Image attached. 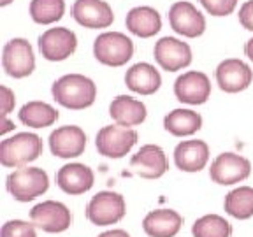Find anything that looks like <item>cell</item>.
<instances>
[{
    "instance_id": "18",
    "label": "cell",
    "mask_w": 253,
    "mask_h": 237,
    "mask_svg": "<svg viewBox=\"0 0 253 237\" xmlns=\"http://www.w3.org/2000/svg\"><path fill=\"white\" fill-rule=\"evenodd\" d=\"M208 160H210V146L199 139L179 142L174 150V163L183 172H199L206 167Z\"/></svg>"
},
{
    "instance_id": "9",
    "label": "cell",
    "mask_w": 253,
    "mask_h": 237,
    "mask_svg": "<svg viewBox=\"0 0 253 237\" xmlns=\"http://www.w3.org/2000/svg\"><path fill=\"white\" fill-rule=\"evenodd\" d=\"M30 220L37 229L47 234L65 232L72 223V214L67 205L56 200H46L37 204L30 211Z\"/></svg>"
},
{
    "instance_id": "7",
    "label": "cell",
    "mask_w": 253,
    "mask_h": 237,
    "mask_svg": "<svg viewBox=\"0 0 253 237\" xmlns=\"http://www.w3.org/2000/svg\"><path fill=\"white\" fill-rule=\"evenodd\" d=\"M2 67L5 74L14 79L27 78L36 69V56L30 42L21 37H14L5 42L2 51Z\"/></svg>"
},
{
    "instance_id": "3",
    "label": "cell",
    "mask_w": 253,
    "mask_h": 237,
    "mask_svg": "<svg viewBox=\"0 0 253 237\" xmlns=\"http://www.w3.org/2000/svg\"><path fill=\"white\" fill-rule=\"evenodd\" d=\"M93 56L107 67H122L134 56V42L122 32H104L93 42Z\"/></svg>"
},
{
    "instance_id": "1",
    "label": "cell",
    "mask_w": 253,
    "mask_h": 237,
    "mask_svg": "<svg viewBox=\"0 0 253 237\" xmlns=\"http://www.w3.org/2000/svg\"><path fill=\"white\" fill-rule=\"evenodd\" d=\"M53 99L67 109H86L97 99V86L83 74H67L56 79L51 86Z\"/></svg>"
},
{
    "instance_id": "34",
    "label": "cell",
    "mask_w": 253,
    "mask_h": 237,
    "mask_svg": "<svg viewBox=\"0 0 253 237\" xmlns=\"http://www.w3.org/2000/svg\"><path fill=\"white\" fill-rule=\"evenodd\" d=\"M99 237H130L125 230H109V232L100 234Z\"/></svg>"
},
{
    "instance_id": "12",
    "label": "cell",
    "mask_w": 253,
    "mask_h": 237,
    "mask_svg": "<svg viewBox=\"0 0 253 237\" xmlns=\"http://www.w3.org/2000/svg\"><path fill=\"white\" fill-rule=\"evenodd\" d=\"M252 172V163L236 153H221L211 163L210 176L216 185H236L245 181Z\"/></svg>"
},
{
    "instance_id": "36",
    "label": "cell",
    "mask_w": 253,
    "mask_h": 237,
    "mask_svg": "<svg viewBox=\"0 0 253 237\" xmlns=\"http://www.w3.org/2000/svg\"><path fill=\"white\" fill-rule=\"evenodd\" d=\"M9 4H12V0H0V7H5Z\"/></svg>"
},
{
    "instance_id": "15",
    "label": "cell",
    "mask_w": 253,
    "mask_h": 237,
    "mask_svg": "<svg viewBox=\"0 0 253 237\" xmlns=\"http://www.w3.org/2000/svg\"><path fill=\"white\" fill-rule=\"evenodd\" d=\"M253 81V72L239 58H227L216 67V83L225 93H239Z\"/></svg>"
},
{
    "instance_id": "25",
    "label": "cell",
    "mask_w": 253,
    "mask_h": 237,
    "mask_svg": "<svg viewBox=\"0 0 253 237\" xmlns=\"http://www.w3.org/2000/svg\"><path fill=\"white\" fill-rule=\"evenodd\" d=\"M20 121L32 128H46L56 123L58 119V111L53 106L46 102H39V100H32L27 102L18 113Z\"/></svg>"
},
{
    "instance_id": "17",
    "label": "cell",
    "mask_w": 253,
    "mask_h": 237,
    "mask_svg": "<svg viewBox=\"0 0 253 237\" xmlns=\"http://www.w3.org/2000/svg\"><path fill=\"white\" fill-rule=\"evenodd\" d=\"M130 167L141 178L158 179L167 172L169 163L162 148L157 144H146L130 158Z\"/></svg>"
},
{
    "instance_id": "26",
    "label": "cell",
    "mask_w": 253,
    "mask_h": 237,
    "mask_svg": "<svg viewBox=\"0 0 253 237\" xmlns=\"http://www.w3.org/2000/svg\"><path fill=\"white\" fill-rule=\"evenodd\" d=\"M225 211L237 220H248L253 216V188L239 186L225 197Z\"/></svg>"
},
{
    "instance_id": "21",
    "label": "cell",
    "mask_w": 253,
    "mask_h": 237,
    "mask_svg": "<svg viewBox=\"0 0 253 237\" xmlns=\"http://www.w3.org/2000/svg\"><path fill=\"white\" fill-rule=\"evenodd\" d=\"M109 116L116 125L130 128V126L141 125L146 119V106L128 95H118L109 104Z\"/></svg>"
},
{
    "instance_id": "13",
    "label": "cell",
    "mask_w": 253,
    "mask_h": 237,
    "mask_svg": "<svg viewBox=\"0 0 253 237\" xmlns=\"http://www.w3.org/2000/svg\"><path fill=\"white\" fill-rule=\"evenodd\" d=\"M174 95L183 104L190 106H201L211 95L210 78L204 72L190 71L181 74L174 83Z\"/></svg>"
},
{
    "instance_id": "20",
    "label": "cell",
    "mask_w": 253,
    "mask_h": 237,
    "mask_svg": "<svg viewBox=\"0 0 253 237\" xmlns=\"http://www.w3.org/2000/svg\"><path fill=\"white\" fill-rule=\"evenodd\" d=\"M125 27L134 36L141 37V39H150L160 32L162 18L157 9L150 7V5H139L126 12Z\"/></svg>"
},
{
    "instance_id": "14",
    "label": "cell",
    "mask_w": 253,
    "mask_h": 237,
    "mask_svg": "<svg viewBox=\"0 0 253 237\" xmlns=\"http://www.w3.org/2000/svg\"><path fill=\"white\" fill-rule=\"evenodd\" d=\"M76 23L84 28H107L115 21V12L106 0H76L72 5Z\"/></svg>"
},
{
    "instance_id": "8",
    "label": "cell",
    "mask_w": 253,
    "mask_h": 237,
    "mask_svg": "<svg viewBox=\"0 0 253 237\" xmlns=\"http://www.w3.org/2000/svg\"><path fill=\"white\" fill-rule=\"evenodd\" d=\"M78 47V37L65 27L47 28L39 37V51L47 62H63Z\"/></svg>"
},
{
    "instance_id": "33",
    "label": "cell",
    "mask_w": 253,
    "mask_h": 237,
    "mask_svg": "<svg viewBox=\"0 0 253 237\" xmlns=\"http://www.w3.org/2000/svg\"><path fill=\"white\" fill-rule=\"evenodd\" d=\"M11 130H14V123L7 119V116H0V135H5Z\"/></svg>"
},
{
    "instance_id": "31",
    "label": "cell",
    "mask_w": 253,
    "mask_h": 237,
    "mask_svg": "<svg viewBox=\"0 0 253 237\" xmlns=\"http://www.w3.org/2000/svg\"><path fill=\"white\" fill-rule=\"evenodd\" d=\"M16 97L7 86H0V116H7L14 109Z\"/></svg>"
},
{
    "instance_id": "10",
    "label": "cell",
    "mask_w": 253,
    "mask_h": 237,
    "mask_svg": "<svg viewBox=\"0 0 253 237\" xmlns=\"http://www.w3.org/2000/svg\"><path fill=\"white\" fill-rule=\"evenodd\" d=\"M169 23L176 34L188 39L201 37L206 30V18L194 4L186 0L176 2L169 9Z\"/></svg>"
},
{
    "instance_id": "35",
    "label": "cell",
    "mask_w": 253,
    "mask_h": 237,
    "mask_svg": "<svg viewBox=\"0 0 253 237\" xmlns=\"http://www.w3.org/2000/svg\"><path fill=\"white\" fill-rule=\"evenodd\" d=\"M245 53H246V56H248V58L253 62V37L248 40V42H246V46H245Z\"/></svg>"
},
{
    "instance_id": "6",
    "label": "cell",
    "mask_w": 253,
    "mask_h": 237,
    "mask_svg": "<svg viewBox=\"0 0 253 237\" xmlns=\"http://www.w3.org/2000/svg\"><path fill=\"white\" fill-rule=\"evenodd\" d=\"M126 213L125 198L116 192H99L86 207V218L97 227L118 223Z\"/></svg>"
},
{
    "instance_id": "23",
    "label": "cell",
    "mask_w": 253,
    "mask_h": 237,
    "mask_svg": "<svg viewBox=\"0 0 253 237\" xmlns=\"http://www.w3.org/2000/svg\"><path fill=\"white\" fill-rule=\"evenodd\" d=\"M183 225V218L172 209L151 211L144 221L142 229L150 237H174Z\"/></svg>"
},
{
    "instance_id": "11",
    "label": "cell",
    "mask_w": 253,
    "mask_h": 237,
    "mask_svg": "<svg viewBox=\"0 0 253 237\" xmlns=\"http://www.w3.org/2000/svg\"><path fill=\"white\" fill-rule=\"evenodd\" d=\"M153 56L160 69L178 72L192 63V49L186 42L176 37H162L153 47Z\"/></svg>"
},
{
    "instance_id": "28",
    "label": "cell",
    "mask_w": 253,
    "mask_h": 237,
    "mask_svg": "<svg viewBox=\"0 0 253 237\" xmlns=\"http://www.w3.org/2000/svg\"><path fill=\"white\" fill-rule=\"evenodd\" d=\"M192 234L194 237H230L232 227L225 218L218 214H206L194 223Z\"/></svg>"
},
{
    "instance_id": "27",
    "label": "cell",
    "mask_w": 253,
    "mask_h": 237,
    "mask_svg": "<svg viewBox=\"0 0 253 237\" xmlns=\"http://www.w3.org/2000/svg\"><path fill=\"white\" fill-rule=\"evenodd\" d=\"M65 0H30V16L37 25H53L62 20Z\"/></svg>"
},
{
    "instance_id": "22",
    "label": "cell",
    "mask_w": 253,
    "mask_h": 237,
    "mask_svg": "<svg viewBox=\"0 0 253 237\" xmlns=\"http://www.w3.org/2000/svg\"><path fill=\"white\" fill-rule=\"evenodd\" d=\"M125 84L128 90L139 95H153L162 84V76L150 63H135L125 74Z\"/></svg>"
},
{
    "instance_id": "2",
    "label": "cell",
    "mask_w": 253,
    "mask_h": 237,
    "mask_svg": "<svg viewBox=\"0 0 253 237\" xmlns=\"http://www.w3.org/2000/svg\"><path fill=\"white\" fill-rule=\"evenodd\" d=\"M42 153L39 135L21 132L0 142V163L4 167H25Z\"/></svg>"
},
{
    "instance_id": "30",
    "label": "cell",
    "mask_w": 253,
    "mask_h": 237,
    "mask_svg": "<svg viewBox=\"0 0 253 237\" xmlns=\"http://www.w3.org/2000/svg\"><path fill=\"white\" fill-rule=\"evenodd\" d=\"M202 7L211 16H229L236 11L237 0H201Z\"/></svg>"
},
{
    "instance_id": "29",
    "label": "cell",
    "mask_w": 253,
    "mask_h": 237,
    "mask_svg": "<svg viewBox=\"0 0 253 237\" xmlns=\"http://www.w3.org/2000/svg\"><path fill=\"white\" fill-rule=\"evenodd\" d=\"M0 237H37L36 225L23 220H11L2 225Z\"/></svg>"
},
{
    "instance_id": "5",
    "label": "cell",
    "mask_w": 253,
    "mask_h": 237,
    "mask_svg": "<svg viewBox=\"0 0 253 237\" xmlns=\"http://www.w3.org/2000/svg\"><path fill=\"white\" fill-rule=\"evenodd\" d=\"M137 142V132L122 125H107L95 137V148L106 158H123Z\"/></svg>"
},
{
    "instance_id": "32",
    "label": "cell",
    "mask_w": 253,
    "mask_h": 237,
    "mask_svg": "<svg viewBox=\"0 0 253 237\" xmlns=\"http://www.w3.org/2000/svg\"><path fill=\"white\" fill-rule=\"evenodd\" d=\"M237 16H239V23L243 25V28L253 32V0H246Z\"/></svg>"
},
{
    "instance_id": "16",
    "label": "cell",
    "mask_w": 253,
    "mask_h": 237,
    "mask_svg": "<svg viewBox=\"0 0 253 237\" xmlns=\"http://www.w3.org/2000/svg\"><path fill=\"white\" fill-rule=\"evenodd\" d=\"M86 148V135L76 125L60 126L49 135V150L58 158H76Z\"/></svg>"
},
{
    "instance_id": "19",
    "label": "cell",
    "mask_w": 253,
    "mask_h": 237,
    "mask_svg": "<svg viewBox=\"0 0 253 237\" xmlns=\"http://www.w3.org/2000/svg\"><path fill=\"white\" fill-rule=\"evenodd\" d=\"M93 170L84 163H67L56 174V185L69 195H81L93 186Z\"/></svg>"
},
{
    "instance_id": "24",
    "label": "cell",
    "mask_w": 253,
    "mask_h": 237,
    "mask_svg": "<svg viewBox=\"0 0 253 237\" xmlns=\"http://www.w3.org/2000/svg\"><path fill=\"white\" fill-rule=\"evenodd\" d=\"M202 118L199 113L190 109H174L164 118V128L176 137L194 135L201 130Z\"/></svg>"
},
{
    "instance_id": "4",
    "label": "cell",
    "mask_w": 253,
    "mask_h": 237,
    "mask_svg": "<svg viewBox=\"0 0 253 237\" xmlns=\"http://www.w3.org/2000/svg\"><path fill=\"white\" fill-rule=\"evenodd\" d=\"M47 186L49 178L39 167H18L7 176V192L20 202H30L46 194Z\"/></svg>"
}]
</instances>
